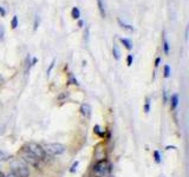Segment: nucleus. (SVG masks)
<instances>
[{
  "instance_id": "obj_10",
  "label": "nucleus",
  "mask_w": 189,
  "mask_h": 177,
  "mask_svg": "<svg viewBox=\"0 0 189 177\" xmlns=\"http://www.w3.org/2000/svg\"><path fill=\"white\" fill-rule=\"evenodd\" d=\"M170 102H171V106H172V109H176V106L178 105V96H177V94H172Z\"/></svg>"
},
{
  "instance_id": "obj_13",
  "label": "nucleus",
  "mask_w": 189,
  "mask_h": 177,
  "mask_svg": "<svg viewBox=\"0 0 189 177\" xmlns=\"http://www.w3.org/2000/svg\"><path fill=\"white\" fill-rule=\"evenodd\" d=\"M163 51H164L165 54L169 53V43H168L167 38H165V36L163 37Z\"/></svg>"
},
{
  "instance_id": "obj_1",
  "label": "nucleus",
  "mask_w": 189,
  "mask_h": 177,
  "mask_svg": "<svg viewBox=\"0 0 189 177\" xmlns=\"http://www.w3.org/2000/svg\"><path fill=\"white\" fill-rule=\"evenodd\" d=\"M11 169H12V174H14L17 177H28L30 175L28 165L21 158L13 159L11 162Z\"/></svg>"
},
{
  "instance_id": "obj_26",
  "label": "nucleus",
  "mask_w": 189,
  "mask_h": 177,
  "mask_svg": "<svg viewBox=\"0 0 189 177\" xmlns=\"http://www.w3.org/2000/svg\"><path fill=\"white\" fill-rule=\"evenodd\" d=\"M4 33H5V30H4V27L1 25H0V38L4 37Z\"/></svg>"
},
{
  "instance_id": "obj_18",
  "label": "nucleus",
  "mask_w": 189,
  "mask_h": 177,
  "mask_svg": "<svg viewBox=\"0 0 189 177\" xmlns=\"http://www.w3.org/2000/svg\"><path fill=\"white\" fill-rule=\"evenodd\" d=\"M154 157H155L156 163H161V155L159 151H154Z\"/></svg>"
},
{
  "instance_id": "obj_12",
  "label": "nucleus",
  "mask_w": 189,
  "mask_h": 177,
  "mask_svg": "<svg viewBox=\"0 0 189 177\" xmlns=\"http://www.w3.org/2000/svg\"><path fill=\"white\" fill-rule=\"evenodd\" d=\"M71 13H72V18H75V19H79L81 18V11H79L78 7H73Z\"/></svg>"
},
{
  "instance_id": "obj_21",
  "label": "nucleus",
  "mask_w": 189,
  "mask_h": 177,
  "mask_svg": "<svg viewBox=\"0 0 189 177\" xmlns=\"http://www.w3.org/2000/svg\"><path fill=\"white\" fill-rule=\"evenodd\" d=\"M78 163H79V162H78V160H77V162H75L73 164H72V166H71V172H75L76 170H77V166H78Z\"/></svg>"
},
{
  "instance_id": "obj_29",
  "label": "nucleus",
  "mask_w": 189,
  "mask_h": 177,
  "mask_svg": "<svg viewBox=\"0 0 189 177\" xmlns=\"http://www.w3.org/2000/svg\"><path fill=\"white\" fill-rule=\"evenodd\" d=\"M83 24H84V22H83V20H79V21H78V25H79L81 27L83 26Z\"/></svg>"
},
{
  "instance_id": "obj_7",
  "label": "nucleus",
  "mask_w": 189,
  "mask_h": 177,
  "mask_svg": "<svg viewBox=\"0 0 189 177\" xmlns=\"http://www.w3.org/2000/svg\"><path fill=\"white\" fill-rule=\"evenodd\" d=\"M112 54H114V58L116 60H120L121 58V52H120V49H118V46L116 44H114L112 46Z\"/></svg>"
},
{
  "instance_id": "obj_9",
  "label": "nucleus",
  "mask_w": 189,
  "mask_h": 177,
  "mask_svg": "<svg viewBox=\"0 0 189 177\" xmlns=\"http://www.w3.org/2000/svg\"><path fill=\"white\" fill-rule=\"evenodd\" d=\"M97 4H98V9H99V12L102 14V17H105V9H104V4H103V0H97Z\"/></svg>"
},
{
  "instance_id": "obj_27",
  "label": "nucleus",
  "mask_w": 189,
  "mask_h": 177,
  "mask_svg": "<svg viewBox=\"0 0 189 177\" xmlns=\"http://www.w3.org/2000/svg\"><path fill=\"white\" fill-rule=\"evenodd\" d=\"M160 61H161V58H160V57H159V58H156V61H155V66H156V67L160 65Z\"/></svg>"
},
{
  "instance_id": "obj_17",
  "label": "nucleus",
  "mask_w": 189,
  "mask_h": 177,
  "mask_svg": "<svg viewBox=\"0 0 189 177\" xmlns=\"http://www.w3.org/2000/svg\"><path fill=\"white\" fill-rule=\"evenodd\" d=\"M144 111L147 112V114H148L149 111H150V100H149V98H147V99H145V104H144Z\"/></svg>"
},
{
  "instance_id": "obj_8",
  "label": "nucleus",
  "mask_w": 189,
  "mask_h": 177,
  "mask_svg": "<svg viewBox=\"0 0 189 177\" xmlns=\"http://www.w3.org/2000/svg\"><path fill=\"white\" fill-rule=\"evenodd\" d=\"M121 43L127 47L128 50H131L132 49V43H131V40L130 39H127V38H121Z\"/></svg>"
},
{
  "instance_id": "obj_5",
  "label": "nucleus",
  "mask_w": 189,
  "mask_h": 177,
  "mask_svg": "<svg viewBox=\"0 0 189 177\" xmlns=\"http://www.w3.org/2000/svg\"><path fill=\"white\" fill-rule=\"evenodd\" d=\"M109 171H110V164H109L108 160H105V159L99 160V162H97L96 164H94V166H93V172H94V175L98 176V177L103 176V175H106Z\"/></svg>"
},
{
  "instance_id": "obj_15",
  "label": "nucleus",
  "mask_w": 189,
  "mask_h": 177,
  "mask_svg": "<svg viewBox=\"0 0 189 177\" xmlns=\"http://www.w3.org/2000/svg\"><path fill=\"white\" fill-rule=\"evenodd\" d=\"M164 77L165 78L170 77V66L169 65H164Z\"/></svg>"
},
{
  "instance_id": "obj_14",
  "label": "nucleus",
  "mask_w": 189,
  "mask_h": 177,
  "mask_svg": "<svg viewBox=\"0 0 189 177\" xmlns=\"http://www.w3.org/2000/svg\"><path fill=\"white\" fill-rule=\"evenodd\" d=\"M11 25H12V28H17L18 27V17L17 15H14L12 21H11Z\"/></svg>"
},
{
  "instance_id": "obj_4",
  "label": "nucleus",
  "mask_w": 189,
  "mask_h": 177,
  "mask_svg": "<svg viewBox=\"0 0 189 177\" xmlns=\"http://www.w3.org/2000/svg\"><path fill=\"white\" fill-rule=\"evenodd\" d=\"M21 159L27 165L34 166V168H39V162H40V160H39L33 154H31V152L26 148H24L22 151H21Z\"/></svg>"
},
{
  "instance_id": "obj_6",
  "label": "nucleus",
  "mask_w": 189,
  "mask_h": 177,
  "mask_svg": "<svg viewBox=\"0 0 189 177\" xmlns=\"http://www.w3.org/2000/svg\"><path fill=\"white\" fill-rule=\"evenodd\" d=\"M81 114L85 117V118H90L91 117V106L89 105V104H83V105L81 106Z\"/></svg>"
},
{
  "instance_id": "obj_25",
  "label": "nucleus",
  "mask_w": 189,
  "mask_h": 177,
  "mask_svg": "<svg viewBox=\"0 0 189 177\" xmlns=\"http://www.w3.org/2000/svg\"><path fill=\"white\" fill-rule=\"evenodd\" d=\"M39 25V18H38V15H36V19H34V30H37Z\"/></svg>"
},
{
  "instance_id": "obj_23",
  "label": "nucleus",
  "mask_w": 189,
  "mask_h": 177,
  "mask_svg": "<svg viewBox=\"0 0 189 177\" xmlns=\"http://www.w3.org/2000/svg\"><path fill=\"white\" fill-rule=\"evenodd\" d=\"M93 130H94V132H96V133H98L99 136H103V133H102L99 130H100V127H99V125H96V126H94L93 127Z\"/></svg>"
},
{
  "instance_id": "obj_19",
  "label": "nucleus",
  "mask_w": 189,
  "mask_h": 177,
  "mask_svg": "<svg viewBox=\"0 0 189 177\" xmlns=\"http://www.w3.org/2000/svg\"><path fill=\"white\" fill-rule=\"evenodd\" d=\"M69 84H76V85H78V82H77V79L73 77V75H70V77H69Z\"/></svg>"
},
{
  "instance_id": "obj_28",
  "label": "nucleus",
  "mask_w": 189,
  "mask_h": 177,
  "mask_svg": "<svg viewBox=\"0 0 189 177\" xmlns=\"http://www.w3.org/2000/svg\"><path fill=\"white\" fill-rule=\"evenodd\" d=\"M0 13H1V15H3V17H4V15L6 14V11L3 9V7H0Z\"/></svg>"
},
{
  "instance_id": "obj_31",
  "label": "nucleus",
  "mask_w": 189,
  "mask_h": 177,
  "mask_svg": "<svg viewBox=\"0 0 189 177\" xmlns=\"http://www.w3.org/2000/svg\"><path fill=\"white\" fill-rule=\"evenodd\" d=\"M91 177H98V176H96V175H93V176H91Z\"/></svg>"
},
{
  "instance_id": "obj_2",
  "label": "nucleus",
  "mask_w": 189,
  "mask_h": 177,
  "mask_svg": "<svg viewBox=\"0 0 189 177\" xmlns=\"http://www.w3.org/2000/svg\"><path fill=\"white\" fill-rule=\"evenodd\" d=\"M31 154H33L39 160H44L46 158V152L42 145H39L37 143H28L25 147Z\"/></svg>"
},
{
  "instance_id": "obj_11",
  "label": "nucleus",
  "mask_w": 189,
  "mask_h": 177,
  "mask_svg": "<svg viewBox=\"0 0 189 177\" xmlns=\"http://www.w3.org/2000/svg\"><path fill=\"white\" fill-rule=\"evenodd\" d=\"M117 21H118V24L121 25V27L122 28H125V30H128V31H133V27L131 26V25H128V24H125V22H123L121 19H117Z\"/></svg>"
},
{
  "instance_id": "obj_20",
  "label": "nucleus",
  "mask_w": 189,
  "mask_h": 177,
  "mask_svg": "<svg viewBox=\"0 0 189 177\" xmlns=\"http://www.w3.org/2000/svg\"><path fill=\"white\" fill-rule=\"evenodd\" d=\"M54 63H56V60H52V63L50 64V67L49 69H47V72H46V73H47V76H50V73H51V71H52V69H53V66H54Z\"/></svg>"
},
{
  "instance_id": "obj_16",
  "label": "nucleus",
  "mask_w": 189,
  "mask_h": 177,
  "mask_svg": "<svg viewBox=\"0 0 189 177\" xmlns=\"http://www.w3.org/2000/svg\"><path fill=\"white\" fill-rule=\"evenodd\" d=\"M7 158H9V155H7L5 151L0 150V162H1V160H6Z\"/></svg>"
},
{
  "instance_id": "obj_30",
  "label": "nucleus",
  "mask_w": 189,
  "mask_h": 177,
  "mask_svg": "<svg viewBox=\"0 0 189 177\" xmlns=\"http://www.w3.org/2000/svg\"><path fill=\"white\" fill-rule=\"evenodd\" d=\"M7 177H17L14 174H10V175H7Z\"/></svg>"
},
{
  "instance_id": "obj_3",
  "label": "nucleus",
  "mask_w": 189,
  "mask_h": 177,
  "mask_svg": "<svg viewBox=\"0 0 189 177\" xmlns=\"http://www.w3.org/2000/svg\"><path fill=\"white\" fill-rule=\"evenodd\" d=\"M45 152L50 155H53V156H58V155H61L63 152L65 151V145H63L60 143H47L43 147Z\"/></svg>"
},
{
  "instance_id": "obj_24",
  "label": "nucleus",
  "mask_w": 189,
  "mask_h": 177,
  "mask_svg": "<svg viewBox=\"0 0 189 177\" xmlns=\"http://www.w3.org/2000/svg\"><path fill=\"white\" fill-rule=\"evenodd\" d=\"M163 102L164 103L168 102V93H167V91H165V90H163Z\"/></svg>"
},
{
  "instance_id": "obj_22",
  "label": "nucleus",
  "mask_w": 189,
  "mask_h": 177,
  "mask_svg": "<svg viewBox=\"0 0 189 177\" xmlns=\"http://www.w3.org/2000/svg\"><path fill=\"white\" fill-rule=\"evenodd\" d=\"M132 60H133L132 54H129V55H128V58H127V63H128V65H129V66H130L131 64H132Z\"/></svg>"
}]
</instances>
